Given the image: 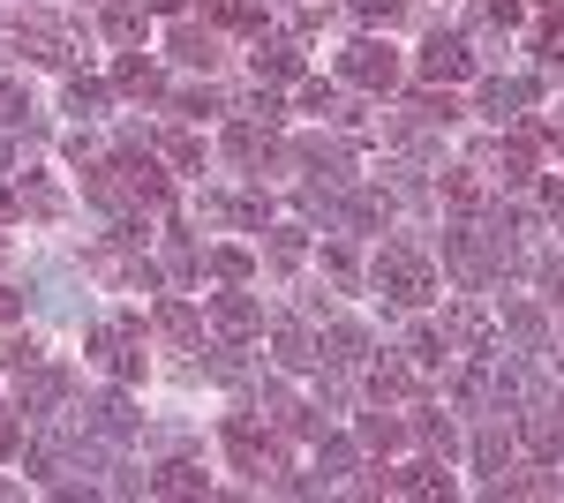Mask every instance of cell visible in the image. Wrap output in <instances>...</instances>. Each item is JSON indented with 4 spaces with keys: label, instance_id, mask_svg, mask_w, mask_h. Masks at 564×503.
Returning a JSON list of instances; mask_svg holds the SVG:
<instances>
[{
    "label": "cell",
    "instance_id": "37",
    "mask_svg": "<svg viewBox=\"0 0 564 503\" xmlns=\"http://www.w3.org/2000/svg\"><path fill=\"white\" fill-rule=\"evenodd\" d=\"M23 113H31V106H23V90L0 84V128H23Z\"/></svg>",
    "mask_w": 564,
    "mask_h": 503
},
{
    "label": "cell",
    "instance_id": "30",
    "mask_svg": "<svg viewBox=\"0 0 564 503\" xmlns=\"http://www.w3.org/2000/svg\"><path fill=\"white\" fill-rule=\"evenodd\" d=\"M399 436H406V428H399V420H384V406H377V414H361V444H377V451H391Z\"/></svg>",
    "mask_w": 564,
    "mask_h": 503
},
{
    "label": "cell",
    "instance_id": "23",
    "mask_svg": "<svg viewBox=\"0 0 564 503\" xmlns=\"http://www.w3.org/2000/svg\"><path fill=\"white\" fill-rule=\"evenodd\" d=\"M369 391H377V406H399V398H414V376H406V369H399V361H377V369H369Z\"/></svg>",
    "mask_w": 564,
    "mask_h": 503
},
{
    "label": "cell",
    "instance_id": "20",
    "mask_svg": "<svg viewBox=\"0 0 564 503\" xmlns=\"http://www.w3.org/2000/svg\"><path fill=\"white\" fill-rule=\"evenodd\" d=\"M520 436H527V451H542V459H557V451H564V420L557 414H527Z\"/></svg>",
    "mask_w": 564,
    "mask_h": 503
},
{
    "label": "cell",
    "instance_id": "28",
    "mask_svg": "<svg viewBox=\"0 0 564 503\" xmlns=\"http://www.w3.org/2000/svg\"><path fill=\"white\" fill-rule=\"evenodd\" d=\"M475 459L489 466V473H505V459H512V436L505 428H481V444H475Z\"/></svg>",
    "mask_w": 564,
    "mask_h": 503
},
{
    "label": "cell",
    "instance_id": "34",
    "mask_svg": "<svg viewBox=\"0 0 564 503\" xmlns=\"http://www.w3.org/2000/svg\"><path fill=\"white\" fill-rule=\"evenodd\" d=\"M505 331H512V338H527V346H534V338H542V316H534V308H520V300H512V308H505Z\"/></svg>",
    "mask_w": 564,
    "mask_h": 503
},
{
    "label": "cell",
    "instance_id": "11",
    "mask_svg": "<svg viewBox=\"0 0 564 503\" xmlns=\"http://www.w3.org/2000/svg\"><path fill=\"white\" fill-rule=\"evenodd\" d=\"M159 331L174 338V346H188V353H204V316H196V308H188V300H159Z\"/></svg>",
    "mask_w": 564,
    "mask_h": 503
},
{
    "label": "cell",
    "instance_id": "19",
    "mask_svg": "<svg viewBox=\"0 0 564 503\" xmlns=\"http://www.w3.org/2000/svg\"><path fill=\"white\" fill-rule=\"evenodd\" d=\"M324 346H332V361H339V369L369 361V331H361V324H332V331H324Z\"/></svg>",
    "mask_w": 564,
    "mask_h": 503
},
{
    "label": "cell",
    "instance_id": "41",
    "mask_svg": "<svg viewBox=\"0 0 564 503\" xmlns=\"http://www.w3.org/2000/svg\"><path fill=\"white\" fill-rule=\"evenodd\" d=\"M8 210H15V196H0V218H8Z\"/></svg>",
    "mask_w": 564,
    "mask_h": 503
},
{
    "label": "cell",
    "instance_id": "17",
    "mask_svg": "<svg viewBox=\"0 0 564 503\" xmlns=\"http://www.w3.org/2000/svg\"><path fill=\"white\" fill-rule=\"evenodd\" d=\"M204 15H212L218 31H263V8H257V0H204Z\"/></svg>",
    "mask_w": 564,
    "mask_h": 503
},
{
    "label": "cell",
    "instance_id": "2",
    "mask_svg": "<svg viewBox=\"0 0 564 503\" xmlns=\"http://www.w3.org/2000/svg\"><path fill=\"white\" fill-rule=\"evenodd\" d=\"M414 76H422L430 90H444V84H467V76H475V53H467V39H459V31H430L422 61H414Z\"/></svg>",
    "mask_w": 564,
    "mask_h": 503
},
{
    "label": "cell",
    "instance_id": "8",
    "mask_svg": "<svg viewBox=\"0 0 564 503\" xmlns=\"http://www.w3.org/2000/svg\"><path fill=\"white\" fill-rule=\"evenodd\" d=\"M369 489H384V496H452V473L436 459H414V466H391V473H377Z\"/></svg>",
    "mask_w": 564,
    "mask_h": 503
},
{
    "label": "cell",
    "instance_id": "39",
    "mask_svg": "<svg viewBox=\"0 0 564 503\" xmlns=\"http://www.w3.org/2000/svg\"><path fill=\"white\" fill-rule=\"evenodd\" d=\"M15 308H23V294H8V286H0V324H8Z\"/></svg>",
    "mask_w": 564,
    "mask_h": 503
},
{
    "label": "cell",
    "instance_id": "27",
    "mask_svg": "<svg viewBox=\"0 0 564 503\" xmlns=\"http://www.w3.org/2000/svg\"><path fill=\"white\" fill-rule=\"evenodd\" d=\"M166 158H174L181 173H204V143H196L188 128H174V135H166Z\"/></svg>",
    "mask_w": 564,
    "mask_h": 503
},
{
    "label": "cell",
    "instance_id": "21",
    "mask_svg": "<svg viewBox=\"0 0 564 503\" xmlns=\"http://www.w3.org/2000/svg\"><path fill=\"white\" fill-rule=\"evenodd\" d=\"M414 436H422V444H430V451H444V459H452V451H459V436H452V420L436 414V406H414Z\"/></svg>",
    "mask_w": 564,
    "mask_h": 503
},
{
    "label": "cell",
    "instance_id": "32",
    "mask_svg": "<svg viewBox=\"0 0 564 503\" xmlns=\"http://www.w3.org/2000/svg\"><path fill=\"white\" fill-rule=\"evenodd\" d=\"M98 106H106V84H90V76H76V84H68V113H98Z\"/></svg>",
    "mask_w": 564,
    "mask_h": 503
},
{
    "label": "cell",
    "instance_id": "6",
    "mask_svg": "<svg viewBox=\"0 0 564 503\" xmlns=\"http://www.w3.org/2000/svg\"><path fill=\"white\" fill-rule=\"evenodd\" d=\"M226 459L241 466V473H257V481H263V473L279 466V451H271V436H263L249 414H226Z\"/></svg>",
    "mask_w": 564,
    "mask_h": 503
},
{
    "label": "cell",
    "instance_id": "40",
    "mask_svg": "<svg viewBox=\"0 0 564 503\" xmlns=\"http://www.w3.org/2000/svg\"><path fill=\"white\" fill-rule=\"evenodd\" d=\"M143 8H151V15H174V8H181V0H143Z\"/></svg>",
    "mask_w": 564,
    "mask_h": 503
},
{
    "label": "cell",
    "instance_id": "35",
    "mask_svg": "<svg viewBox=\"0 0 564 503\" xmlns=\"http://www.w3.org/2000/svg\"><path fill=\"white\" fill-rule=\"evenodd\" d=\"M0 459H23V420H15V406H0Z\"/></svg>",
    "mask_w": 564,
    "mask_h": 503
},
{
    "label": "cell",
    "instance_id": "1",
    "mask_svg": "<svg viewBox=\"0 0 564 503\" xmlns=\"http://www.w3.org/2000/svg\"><path fill=\"white\" fill-rule=\"evenodd\" d=\"M377 286L391 294V308H422V300L436 294V271H430V255H414L406 241H391V249L377 255Z\"/></svg>",
    "mask_w": 564,
    "mask_h": 503
},
{
    "label": "cell",
    "instance_id": "12",
    "mask_svg": "<svg viewBox=\"0 0 564 503\" xmlns=\"http://www.w3.org/2000/svg\"><path fill=\"white\" fill-rule=\"evenodd\" d=\"M527 98H534V84H520V76H497V84H481V113H489V121H520Z\"/></svg>",
    "mask_w": 564,
    "mask_h": 503
},
{
    "label": "cell",
    "instance_id": "26",
    "mask_svg": "<svg viewBox=\"0 0 564 503\" xmlns=\"http://www.w3.org/2000/svg\"><path fill=\"white\" fill-rule=\"evenodd\" d=\"M15 210H31V218H53V210H61L53 181H23V188H15Z\"/></svg>",
    "mask_w": 564,
    "mask_h": 503
},
{
    "label": "cell",
    "instance_id": "36",
    "mask_svg": "<svg viewBox=\"0 0 564 503\" xmlns=\"http://www.w3.org/2000/svg\"><path fill=\"white\" fill-rule=\"evenodd\" d=\"M226 218H234V226H263V218H271V204H263V196H234V204H226Z\"/></svg>",
    "mask_w": 564,
    "mask_h": 503
},
{
    "label": "cell",
    "instance_id": "5",
    "mask_svg": "<svg viewBox=\"0 0 564 503\" xmlns=\"http://www.w3.org/2000/svg\"><path fill=\"white\" fill-rule=\"evenodd\" d=\"M90 361H98L113 383H135V376H143V353H135V331H129V324H98V331H90Z\"/></svg>",
    "mask_w": 564,
    "mask_h": 503
},
{
    "label": "cell",
    "instance_id": "4",
    "mask_svg": "<svg viewBox=\"0 0 564 503\" xmlns=\"http://www.w3.org/2000/svg\"><path fill=\"white\" fill-rule=\"evenodd\" d=\"M339 76L361 84V90H391L399 84V53H391L384 39H354L347 53H339Z\"/></svg>",
    "mask_w": 564,
    "mask_h": 503
},
{
    "label": "cell",
    "instance_id": "18",
    "mask_svg": "<svg viewBox=\"0 0 564 503\" xmlns=\"http://www.w3.org/2000/svg\"><path fill=\"white\" fill-rule=\"evenodd\" d=\"M84 420H90V436H129L135 428L129 398H98V406H84Z\"/></svg>",
    "mask_w": 564,
    "mask_h": 503
},
{
    "label": "cell",
    "instance_id": "25",
    "mask_svg": "<svg viewBox=\"0 0 564 503\" xmlns=\"http://www.w3.org/2000/svg\"><path fill=\"white\" fill-rule=\"evenodd\" d=\"M316 361V338L302 324H279V369H308Z\"/></svg>",
    "mask_w": 564,
    "mask_h": 503
},
{
    "label": "cell",
    "instance_id": "15",
    "mask_svg": "<svg viewBox=\"0 0 564 503\" xmlns=\"http://www.w3.org/2000/svg\"><path fill=\"white\" fill-rule=\"evenodd\" d=\"M143 15H151L143 0H106L98 23H106V39H113V45H143Z\"/></svg>",
    "mask_w": 564,
    "mask_h": 503
},
{
    "label": "cell",
    "instance_id": "33",
    "mask_svg": "<svg viewBox=\"0 0 564 503\" xmlns=\"http://www.w3.org/2000/svg\"><path fill=\"white\" fill-rule=\"evenodd\" d=\"M271 263H279V271L302 263V226H279V233H271Z\"/></svg>",
    "mask_w": 564,
    "mask_h": 503
},
{
    "label": "cell",
    "instance_id": "38",
    "mask_svg": "<svg viewBox=\"0 0 564 503\" xmlns=\"http://www.w3.org/2000/svg\"><path fill=\"white\" fill-rule=\"evenodd\" d=\"M399 8H406V0H354V15H361V23H391Z\"/></svg>",
    "mask_w": 564,
    "mask_h": 503
},
{
    "label": "cell",
    "instance_id": "13",
    "mask_svg": "<svg viewBox=\"0 0 564 503\" xmlns=\"http://www.w3.org/2000/svg\"><path fill=\"white\" fill-rule=\"evenodd\" d=\"M212 324H218L226 338H249V331L263 324V308H257L249 294H218V300H212Z\"/></svg>",
    "mask_w": 564,
    "mask_h": 503
},
{
    "label": "cell",
    "instance_id": "7",
    "mask_svg": "<svg viewBox=\"0 0 564 503\" xmlns=\"http://www.w3.org/2000/svg\"><path fill=\"white\" fill-rule=\"evenodd\" d=\"M15 53H31L39 68H61V61H68V31H61L53 15H31V8H23V15H15Z\"/></svg>",
    "mask_w": 564,
    "mask_h": 503
},
{
    "label": "cell",
    "instance_id": "14",
    "mask_svg": "<svg viewBox=\"0 0 564 503\" xmlns=\"http://www.w3.org/2000/svg\"><path fill=\"white\" fill-rule=\"evenodd\" d=\"M444 204H452V210H481V204H489V181H481V166H475V158L444 173Z\"/></svg>",
    "mask_w": 564,
    "mask_h": 503
},
{
    "label": "cell",
    "instance_id": "31",
    "mask_svg": "<svg viewBox=\"0 0 564 503\" xmlns=\"http://www.w3.org/2000/svg\"><path fill=\"white\" fill-rule=\"evenodd\" d=\"M406 361H414V369H444V338L414 331V338H406Z\"/></svg>",
    "mask_w": 564,
    "mask_h": 503
},
{
    "label": "cell",
    "instance_id": "16",
    "mask_svg": "<svg viewBox=\"0 0 564 503\" xmlns=\"http://www.w3.org/2000/svg\"><path fill=\"white\" fill-rule=\"evenodd\" d=\"M151 496H204V466H188V459L159 466L151 473Z\"/></svg>",
    "mask_w": 564,
    "mask_h": 503
},
{
    "label": "cell",
    "instance_id": "9",
    "mask_svg": "<svg viewBox=\"0 0 564 503\" xmlns=\"http://www.w3.org/2000/svg\"><path fill=\"white\" fill-rule=\"evenodd\" d=\"M15 391H23V414H53V406L68 398V369H53V361H23V369H15Z\"/></svg>",
    "mask_w": 564,
    "mask_h": 503
},
{
    "label": "cell",
    "instance_id": "24",
    "mask_svg": "<svg viewBox=\"0 0 564 503\" xmlns=\"http://www.w3.org/2000/svg\"><path fill=\"white\" fill-rule=\"evenodd\" d=\"M174 53L188 61V68H212V61H218V39H212V31H196V23H181V31H174Z\"/></svg>",
    "mask_w": 564,
    "mask_h": 503
},
{
    "label": "cell",
    "instance_id": "10",
    "mask_svg": "<svg viewBox=\"0 0 564 503\" xmlns=\"http://www.w3.org/2000/svg\"><path fill=\"white\" fill-rule=\"evenodd\" d=\"M249 68H257V84H286V76H302V45L294 39H257Z\"/></svg>",
    "mask_w": 564,
    "mask_h": 503
},
{
    "label": "cell",
    "instance_id": "3",
    "mask_svg": "<svg viewBox=\"0 0 564 503\" xmlns=\"http://www.w3.org/2000/svg\"><path fill=\"white\" fill-rule=\"evenodd\" d=\"M106 166H113V181H121V196H129V210H135V204H143V210H159L166 196H174L151 151H121V158H106Z\"/></svg>",
    "mask_w": 564,
    "mask_h": 503
},
{
    "label": "cell",
    "instance_id": "29",
    "mask_svg": "<svg viewBox=\"0 0 564 503\" xmlns=\"http://www.w3.org/2000/svg\"><path fill=\"white\" fill-rule=\"evenodd\" d=\"M212 271L226 278V286H249V271H257V263H249V249H218V255H212Z\"/></svg>",
    "mask_w": 564,
    "mask_h": 503
},
{
    "label": "cell",
    "instance_id": "22",
    "mask_svg": "<svg viewBox=\"0 0 564 503\" xmlns=\"http://www.w3.org/2000/svg\"><path fill=\"white\" fill-rule=\"evenodd\" d=\"M113 84L129 90V98H159V68H151V61H143V53H129V61H121V68H113Z\"/></svg>",
    "mask_w": 564,
    "mask_h": 503
}]
</instances>
